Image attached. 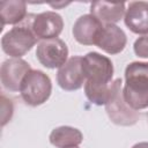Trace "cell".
I'll return each mask as SVG.
<instances>
[{
	"instance_id": "obj_1",
	"label": "cell",
	"mask_w": 148,
	"mask_h": 148,
	"mask_svg": "<svg viewBox=\"0 0 148 148\" xmlns=\"http://www.w3.org/2000/svg\"><path fill=\"white\" fill-rule=\"evenodd\" d=\"M123 96L134 110L148 108V62L133 61L127 65Z\"/></svg>"
},
{
	"instance_id": "obj_2",
	"label": "cell",
	"mask_w": 148,
	"mask_h": 148,
	"mask_svg": "<svg viewBox=\"0 0 148 148\" xmlns=\"http://www.w3.org/2000/svg\"><path fill=\"white\" fill-rule=\"evenodd\" d=\"M34 14H29L23 22L13 27L1 38L2 51L13 58H21L37 43V37L31 29Z\"/></svg>"
},
{
	"instance_id": "obj_3",
	"label": "cell",
	"mask_w": 148,
	"mask_h": 148,
	"mask_svg": "<svg viewBox=\"0 0 148 148\" xmlns=\"http://www.w3.org/2000/svg\"><path fill=\"white\" fill-rule=\"evenodd\" d=\"M51 79L39 69H31L23 79L20 94L25 104L38 106L44 104L51 96Z\"/></svg>"
},
{
	"instance_id": "obj_4",
	"label": "cell",
	"mask_w": 148,
	"mask_h": 148,
	"mask_svg": "<svg viewBox=\"0 0 148 148\" xmlns=\"http://www.w3.org/2000/svg\"><path fill=\"white\" fill-rule=\"evenodd\" d=\"M82 69L87 81L92 83H110L113 76L112 61L97 52H89L82 58Z\"/></svg>"
},
{
	"instance_id": "obj_5",
	"label": "cell",
	"mask_w": 148,
	"mask_h": 148,
	"mask_svg": "<svg viewBox=\"0 0 148 148\" xmlns=\"http://www.w3.org/2000/svg\"><path fill=\"white\" fill-rule=\"evenodd\" d=\"M36 57L46 68H60L68 60V47L60 38L42 40L37 45Z\"/></svg>"
},
{
	"instance_id": "obj_6",
	"label": "cell",
	"mask_w": 148,
	"mask_h": 148,
	"mask_svg": "<svg viewBox=\"0 0 148 148\" xmlns=\"http://www.w3.org/2000/svg\"><path fill=\"white\" fill-rule=\"evenodd\" d=\"M105 111L110 120L119 126H132L139 120V112L132 109L124 99L123 88L119 86L109 102L105 104Z\"/></svg>"
},
{
	"instance_id": "obj_7",
	"label": "cell",
	"mask_w": 148,
	"mask_h": 148,
	"mask_svg": "<svg viewBox=\"0 0 148 148\" xmlns=\"http://www.w3.org/2000/svg\"><path fill=\"white\" fill-rule=\"evenodd\" d=\"M30 71V65L21 58H10L5 60L0 69L2 87L9 91H20L22 81Z\"/></svg>"
},
{
	"instance_id": "obj_8",
	"label": "cell",
	"mask_w": 148,
	"mask_h": 148,
	"mask_svg": "<svg viewBox=\"0 0 148 148\" xmlns=\"http://www.w3.org/2000/svg\"><path fill=\"white\" fill-rule=\"evenodd\" d=\"M86 81L82 69V57H71L57 73V82L59 87L67 91L80 89Z\"/></svg>"
},
{
	"instance_id": "obj_9",
	"label": "cell",
	"mask_w": 148,
	"mask_h": 148,
	"mask_svg": "<svg viewBox=\"0 0 148 148\" xmlns=\"http://www.w3.org/2000/svg\"><path fill=\"white\" fill-rule=\"evenodd\" d=\"M64 28L62 17L56 12H44L35 15L31 22V29L37 39L46 40L58 38Z\"/></svg>"
},
{
	"instance_id": "obj_10",
	"label": "cell",
	"mask_w": 148,
	"mask_h": 148,
	"mask_svg": "<svg viewBox=\"0 0 148 148\" xmlns=\"http://www.w3.org/2000/svg\"><path fill=\"white\" fill-rule=\"evenodd\" d=\"M103 27L94 15L84 14L75 21L72 31L77 43L82 45H96Z\"/></svg>"
},
{
	"instance_id": "obj_11",
	"label": "cell",
	"mask_w": 148,
	"mask_h": 148,
	"mask_svg": "<svg viewBox=\"0 0 148 148\" xmlns=\"http://www.w3.org/2000/svg\"><path fill=\"white\" fill-rule=\"evenodd\" d=\"M127 37L124 30L116 24H108L103 27L96 45L109 54H118L125 49Z\"/></svg>"
},
{
	"instance_id": "obj_12",
	"label": "cell",
	"mask_w": 148,
	"mask_h": 148,
	"mask_svg": "<svg viewBox=\"0 0 148 148\" xmlns=\"http://www.w3.org/2000/svg\"><path fill=\"white\" fill-rule=\"evenodd\" d=\"M126 27L134 34H148V2L133 1L128 7L124 17Z\"/></svg>"
},
{
	"instance_id": "obj_13",
	"label": "cell",
	"mask_w": 148,
	"mask_h": 148,
	"mask_svg": "<svg viewBox=\"0 0 148 148\" xmlns=\"http://www.w3.org/2000/svg\"><path fill=\"white\" fill-rule=\"evenodd\" d=\"M126 8L124 2L95 1L90 5V14L94 15L103 25L116 24L125 16Z\"/></svg>"
},
{
	"instance_id": "obj_14",
	"label": "cell",
	"mask_w": 148,
	"mask_h": 148,
	"mask_svg": "<svg viewBox=\"0 0 148 148\" xmlns=\"http://www.w3.org/2000/svg\"><path fill=\"white\" fill-rule=\"evenodd\" d=\"M121 79H116L111 81L110 83H92L89 81H86L84 83V94L87 98L96 105H105L116 89L121 86Z\"/></svg>"
},
{
	"instance_id": "obj_15",
	"label": "cell",
	"mask_w": 148,
	"mask_h": 148,
	"mask_svg": "<svg viewBox=\"0 0 148 148\" xmlns=\"http://www.w3.org/2000/svg\"><path fill=\"white\" fill-rule=\"evenodd\" d=\"M52 146L56 148H71L77 147L82 140L83 135L80 130L72 126H59L56 127L49 136Z\"/></svg>"
},
{
	"instance_id": "obj_16",
	"label": "cell",
	"mask_w": 148,
	"mask_h": 148,
	"mask_svg": "<svg viewBox=\"0 0 148 148\" xmlns=\"http://www.w3.org/2000/svg\"><path fill=\"white\" fill-rule=\"evenodd\" d=\"M2 27L6 24H20L27 17V3L22 0H7L0 2Z\"/></svg>"
},
{
	"instance_id": "obj_17",
	"label": "cell",
	"mask_w": 148,
	"mask_h": 148,
	"mask_svg": "<svg viewBox=\"0 0 148 148\" xmlns=\"http://www.w3.org/2000/svg\"><path fill=\"white\" fill-rule=\"evenodd\" d=\"M134 53L140 58L148 59V34L139 37L133 45Z\"/></svg>"
},
{
	"instance_id": "obj_18",
	"label": "cell",
	"mask_w": 148,
	"mask_h": 148,
	"mask_svg": "<svg viewBox=\"0 0 148 148\" xmlns=\"http://www.w3.org/2000/svg\"><path fill=\"white\" fill-rule=\"evenodd\" d=\"M1 101H2V105H1V109H2V112H1V125L5 126L12 118L13 116V104H12V101L6 98L3 95L1 96Z\"/></svg>"
},
{
	"instance_id": "obj_19",
	"label": "cell",
	"mask_w": 148,
	"mask_h": 148,
	"mask_svg": "<svg viewBox=\"0 0 148 148\" xmlns=\"http://www.w3.org/2000/svg\"><path fill=\"white\" fill-rule=\"evenodd\" d=\"M132 148H148V142H139V143H135Z\"/></svg>"
},
{
	"instance_id": "obj_20",
	"label": "cell",
	"mask_w": 148,
	"mask_h": 148,
	"mask_svg": "<svg viewBox=\"0 0 148 148\" xmlns=\"http://www.w3.org/2000/svg\"><path fill=\"white\" fill-rule=\"evenodd\" d=\"M71 148H79V146L77 147H71Z\"/></svg>"
}]
</instances>
